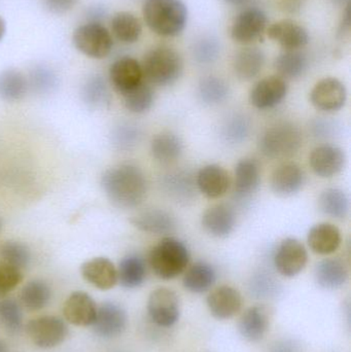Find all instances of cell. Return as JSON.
<instances>
[{
  "mask_svg": "<svg viewBox=\"0 0 351 352\" xmlns=\"http://www.w3.org/2000/svg\"><path fill=\"white\" fill-rule=\"evenodd\" d=\"M101 188L107 199L122 209L139 206L148 195V184L144 171L133 164L107 169L101 177Z\"/></svg>",
  "mask_w": 351,
  "mask_h": 352,
  "instance_id": "6da1fadb",
  "label": "cell"
},
{
  "mask_svg": "<svg viewBox=\"0 0 351 352\" xmlns=\"http://www.w3.org/2000/svg\"><path fill=\"white\" fill-rule=\"evenodd\" d=\"M142 14L146 26L160 36H177L187 26L188 8L183 0H146Z\"/></svg>",
  "mask_w": 351,
  "mask_h": 352,
  "instance_id": "7a4b0ae2",
  "label": "cell"
},
{
  "mask_svg": "<svg viewBox=\"0 0 351 352\" xmlns=\"http://www.w3.org/2000/svg\"><path fill=\"white\" fill-rule=\"evenodd\" d=\"M183 59L181 54L167 45L152 47L141 62L144 82L158 87L177 82L183 74Z\"/></svg>",
  "mask_w": 351,
  "mask_h": 352,
  "instance_id": "3957f363",
  "label": "cell"
},
{
  "mask_svg": "<svg viewBox=\"0 0 351 352\" xmlns=\"http://www.w3.org/2000/svg\"><path fill=\"white\" fill-rule=\"evenodd\" d=\"M190 263V252L181 240L165 236L148 254V264L152 272L164 280L183 274Z\"/></svg>",
  "mask_w": 351,
  "mask_h": 352,
  "instance_id": "277c9868",
  "label": "cell"
},
{
  "mask_svg": "<svg viewBox=\"0 0 351 352\" xmlns=\"http://www.w3.org/2000/svg\"><path fill=\"white\" fill-rule=\"evenodd\" d=\"M300 129L294 124L284 122L271 126L260 138L259 148L262 154L273 160L292 158L302 146Z\"/></svg>",
  "mask_w": 351,
  "mask_h": 352,
  "instance_id": "5b68a950",
  "label": "cell"
},
{
  "mask_svg": "<svg viewBox=\"0 0 351 352\" xmlns=\"http://www.w3.org/2000/svg\"><path fill=\"white\" fill-rule=\"evenodd\" d=\"M74 47L82 55L92 59H104L113 47L109 29L100 23H87L78 27L72 35Z\"/></svg>",
  "mask_w": 351,
  "mask_h": 352,
  "instance_id": "8992f818",
  "label": "cell"
},
{
  "mask_svg": "<svg viewBox=\"0 0 351 352\" xmlns=\"http://www.w3.org/2000/svg\"><path fill=\"white\" fill-rule=\"evenodd\" d=\"M26 333L33 344L39 349H54L67 338L68 327L62 318L43 316L28 322Z\"/></svg>",
  "mask_w": 351,
  "mask_h": 352,
  "instance_id": "52a82bcc",
  "label": "cell"
},
{
  "mask_svg": "<svg viewBox=\"0 0 351 352\" xmlns=\"http://www.w3.org/2000/svg\"><path fill=\"white\" fill-rule=\"evenodd\" d=\"M148 312L157 326L170 328L179 322L181 303L177 294L167 287H159L152 292L148 301Z\"/></svg>",
  "mask_w": 351,
  "mask_h": 352,
  "instance_id": "ba28073f",
  "label": "cell"
},
{
  "mask_svg": "<svg viewBox=\"0 0 351 352\" xmlns=\"http://www.w3.org/2000/svg\"><path fill=\"white\" fill-rule=\"evenodd\" d=\"M308 262V252L300 240L286 238L282 241L274 256V266L284 277L300 274Z\"/></svg>",
  "mask_w": 351,
  "mask_h": 352,
  "instance_id": "9c48e42d",
  "label": "cell"
},
{
  "mask_svg": "<svg viewBox=\"0 0 351 352\" xmlns=\"http://www.w3.org/2000/svg\"><path fill=\"white\" fill-rule=\"evenodd\" d=\"M310 100L317 111L335 113L346 105L348 91L346 85L336 78H325L313 87Z\"/></svg>",
  "mask_w": 351,
  "mask_h": 352,
  "instance_id": "30bf717a",
  "label": "cell"
},
{
  "mask_svg": "<svg viewBox=\"0 0 351 352\" xmlns=\"http://www.w3.org/2000/svg\"><path fill=\"white\" fill-rule=\"evenodd\" d=\"M268 19L260 8H251L241 12L231 27V38L241 45H249L259 39L267 30Z\"/></svg>",
  "mask_w": 351,
  "mask_h": 352,
  "instance_id": "8fae6325",
  "label": "cell"
},
{
  "mask_svg": "<svg viewBox=\"0 0 351 352\" xmlns=\"http://www.w3.org/2000/svg\"><path fill=\"white\" fill-rule=\"evenodd\" d=\"M288 91V82L282 76H267L251 89L249 101L253 107L262 111L274 109L284 100Z\"/></svg>",
  "mask_w": 351,
  "mask_h": 352,
  "instance_id": "7c38bea8",
  "label": "cell"
},
{
  "mask_svg": "<svg viewBox=\"0 0 351 352\" xmlns=\"http://www.w3.org/2000/svg\"><path fill=\"white\" fill-rule=\"evenodd\" d=\"M346 155L335 144L317 146L309 156V164L313 173L321 178H331L343 170Z\"/></svg>",
  "mask_w": 351,
  "mask_h": 352,
  "instance_id": "4fadbf2b",
  "label": "cell"
},
{
  "mask_svg": "<svg viewBox=\"0 0 351 352\" xmlns=\"http://www.w3.org/2000/svg\"><path fill=\"white\" fill-rule=\"evenodd\" d=\"M97 305L89 294L73 292L66 299L63 306L64 318L76 327L93 326L97 314Z\"/></svg>",
  "mask_w": 351,
  "mask_h": 352,
  "instance_id": "5bb4252c",
  "label": "cell"
},
{
  "mask_svg": "<svg viewBox=\"0 0 351 352\" xmlns=\"http://www.w3.org/2000/svg\"><path fill=\"white\" fill-rule=\"evenodd\" d=\"M109 78L115 90L121 95L131 91L144 82L141 64L132 57H123L113 62Z\"/></svg>",
  "mask_w": 351,
  "mask_h": 352,
  "instance_id": "9a60e30c",
  "label": "cell"
},
{
  "mask_svg": "<svg viewBox=\"0 0 351 352\" xmlns=\"http://www.w3.org/2000/svg\"><path fill=\"white\" fill-rule=\"evenodd\" d=\"M82 278L101 291L113 289L117 283V269L109 258L97 256L80 266Z\"/></svg>",
  "mask_w": 351,
  "mask_h": 352,
  "instance_id": "2e32d148",
  "label": "cell"
},
{
  "mask_svg": "<svg viewBox=\"0 0 351 352\" xmlns=\"http://www.w3.org/2000/svg\"><path fill=\"white\" fill-rule=\"evenodd\" d=\"M267 35L284 50H300L309 43L307 29L291 19H284L272 24L267 29Z\"/></svg>",
  "mask_w": 351,
  "mask_h": 352,
  "instance_id": "e0dca14e",
  "label": "cell"
},
{
  "mask_svg": "<svg viewBox=\"0 0 351 352\" xmlns=\"http://www.w3.org/2000/svg\"><path fill=\"white\" fill-rule=\"evenodd\" d=\"M208 309L216 320H229L236 316L242 307L241 294L234 287L222 285L208 295Z\"/></svg>",
  "mask_w": 351,
  "mask_h": 352,
  "instance_id": "ac0fdd59",
  "label": "cell"
},
{
  "mask_svg": "<svg viewBox=\"0 0 351 352\" xmlns=\"http://www.w3.org/2000/svg\"><path fill=\"white\" fill-rule=\"evenodd\" d=\"M127 314L123 307L111 302L102 304L97 309L95 318V332L103 338L119 336L127 327Z\"/></svg>",
  "mask_w": 351,
  "mask_h": 352,
  "instance_id": "d6986e66",
  "label": "cell"
},
{
  "mask_svg": "<svg viewBox=\"0 0 351 352\" xmlns=\"http://www.w3.org/2000/svg\"><path fill=\"white\" fill-rule=\"evenodd\" d=\"M196 186L207 198L218 199L224 196L230 188V175L220 165H206L198 171Z\"/></svg>",
  "mask_w": 351,
  "mask_h": 352,
  "instance_id": "ffe728a7",
  "label": "cell"
},
{
  "mask_svg": "<svg viewBox=\"0 0 351 352\" xmlns=\"http://www.w3.org/2000/svg\"><path fill=\"white\" fill-rule=\"evenodd\" d=\"M305 173L300 165L286 162L274 169L270 178L272 190L278 196L297 194L304 186Z\"/></svg>",
  "mask_w": 351,
  "mask_h": 352,
  "instance_id": "44dd1931",
  "label": "cell"
},
{
  "mask_svg": "<svg viewBox=\"0 0 351 352\" xmlns=\"http://www.w3.org/2000/svg\"><path fill=\"white\" fill-rule=\"evenodd\" d=\"M202 227L212 237L227 238L236 225L234 209L227 204H216L202 215Z\"/></svg>",
  "mask_w": 351,
  "mask_h": 352,
  "instance_id": "7402d4cb",
  "label": "cell"
},
{
  "mask_svg": "<svg viewBox=\"0 0 351 352\" xmlns=\"http://www.w3.org/2000/svg\"><path fill=\"white\" fill-rule=\"evenodd\" d=\"M131 223L144 233L168 235L177 228L174 217L163 209H146L132 217Z\"/></svg>",
  "mask_w": 351,
  "mask_h": 352,
  "instance_id": "603a6c76",
  "label": "cell"
},
{
  "mask_svg": "<svg viewBox=\"0 0 351 352\" xmlns=\"http://www.w3.org/2000/svg\"><path fill=\"white\" fill-rule=\"evenodd\" d=\"M269 324L268 310L264 306H251L243 312L239 320V332L245 340L259 342L267 334Z\"/></svg>",
  "mask_w": 351,
  "mask_h": 352,
  "instance_id": "cb8c5ba5",
  "label": "cell"
},
{
  "mask_svg": "<svg viewBox=\"0 0 351 352\" xmlns=\"http://www.w3.org/2000/svg\"><path fill=\"white\" fill-rule=\"evenodd\" d=\"M307 242L315 254L328 256L341 245V232L333 223H317L309 230Z\"/></svg>",
  "mask_w": 351,
  "mask_h": 352,
  "instance_id": "d4e9b609",
  "label": "cell"
},
{
  "mask_svg": "<svg viewBox=\"0 0 351 352\" xmlns=\"http://www.w3.org/2000/svg\"><path fill=\"white\" fill-rule=\"evenodd\" d=\"M261 182V169L256 159H241L234 171V192L238 199H247L258 190Z\"/></svg>",
  "mask_w": 351,
  "mask_h": 352,
  "instance_id": "484cf974",
  "label": "cell"
},
{
  "mask_svg": "<svg viewBox=\"0 0 351 352\" xmlns=\"http://www.w3.org/2000/svg\"><path fill=\"white\" fill-rule=\"evenodd\" d=\"M350 277L348 265L339 258H325L317 265L315 278L326 289H337L348 283Z\"/></svg>",
  "mask_w": 351,
  "mask_h": 352,
  "instance_id": "4316f807",
  "label": "cell"
},
{
  "mask_svg": "<svg viewBox=\"0 0 351 352\" xmlns=\"http://www.w3.org/2000/svg\"><path fill=\"white\" fill-rule=\"evenodd\" d=\"M265 62V53L259 47H243L235 55L233 69L239 80H251L262 72Z\"/></svg>",
  "mask_w": 351,
  "mask_h": 352,
  "instance_id": "83f0119b",
  "label": "cell"
},
{
  "mask_svg": "<svg viewBox=\"0 0 351 352\" xmlns=\"http://www.w3.org/2000/svg\"><path fill=\"white\" fill-rule=\"evenodd\" d=\"M152 158L161 164L175 162L183 152V142L172 132L164 131L157 134L150 144Z\"/></svg>",
  "mask_w": 351,
  "mask_h": 352,
  "instance_id": "f1b7e54d",
  "label": "cell"
},
{
  "mask_svg": "<svg viewBox=\"0 0 351 352\" xmlns=\"http://www.w3.org/2000/svg\"><path fill=\"white\" fill-rule=\"evenodd\" d=\"M162 188L177 202L188 203L193 201L195 197V182L193 176L187 171H177L165 175Z\"/></svg>",
  "mask_w": 351,
  "mask_h": 352,
  "instance_id": "f546056e",
  "label": "cell"
},
{
  "mask_svg": "<svg viewBox=\"0 0 351 352\" xmlns=\"http://www.w3.org/2000/svg\"><path fill=\"white\" fill-rule=\"evenodd\" d=\"M216 281V272L212 265L197 262L192 265L183 276V287L194 294H203L210 291Z\"/></svg>",
  "mask_w": 351,
  "mask_h": 352,
  "instance_id": "4dcf8cb0",
  "label": "cell"
},
{
  "mask_svg": "<svg viewBox=\"0 0 351 352\" xmlns=\"http://www.w3.org/2000/svg\"><path fill=\"white\" fill-rule=\"evenodd\" d=\"M146 266L144 258L137 254L123 258L117 268V283L125 289L139 287L146 280Z\"/></svg>",
  "mask_w": 351,
  "mask_h": 352,
  "instance_id": "1f68e13d",
  "label": "cell"
},
{
  "mask_svg": "<svg viewBox=\"0 0 351 352\" xmlns=\"http://www.w3.org/2000/svg\"><path fill=\"white\" fill-rule=\"evenodd\" d=\"M319 207L332 219H344L350 214V197L341 188H328L319 196Z\"/></svg>",
  "mask_w": 351,
  "mask_h": 352,
  "instance_id": "d6a6232c",
  "label": "cell"
},
{
  "mask_svg": "<svg viewBox=\"0 0 351 352\" xmlns=\"http://www.w3.org/2000/svg\"><path fill=\"white\" fill-rule=\"evenodd\" d=\"M111 30L117 41L123 43H135L142 33V24L139 19L129 12H120L111 20Z\"/></svg>",
  "mask_w": 351,
  "mask_h": 352,
  "instance_id": "836d02e7",
  "label": "cell"
},
{
  "mask_svg": "<svg viewBox=\"0 0 351 352\" xmlns=\"http://www.w3.org/2000/svg\"><path fill=\"white\" fill-rule=\"evenodd\" d=\"M308 66L306 55L300 50H284L274 61L278 76L282 78H298L304 74Z\"/></svg>",
  "mask_w": 351,
  "mask_h": 352,
  "instance_id": "e575fe53",
  "label": "cell"
},
{
  "mask_svg": "<svg viewBox=\"0 0 351 352\" xmlns=\"http://www.w3.org/2000/svg\"><path fill=\"white\" fill-rule=\"evenodd\" d=\"M52 297L49 285L41 279H33L23 287L20 302L29 311H38L47 307Z\"/></svg>",
  "mask_w": 351,
  "mask_h": 352,
  "instance_id": "d590c367",
  "label": "cell"
},
{
  "mask_svg": "<svg viewBox=\"0 0 351 352\" xmlns=\"http://www.w3.org/2000/svg\"><path fill=\"white\" fill-rule=\"evenodd\" d=\"M28 82L26 76L16 69L0 72V99L6 102L22 100L27 94Z\"/></svg>",
  "mask_w": 351,
  "mask_h": 352,
  "instance_id": "8d00e7d4",
  "label": "cell"
},
{
  "mask_svg": "<svg viewBox=\"0 0 351 352\" xmlns=\"http://www.w3.org/2000/svg\"><path fill=\"white\" fill-rule=\"evenodd\" d=\"M230 89L226 80L216 76H207L201 78L198 85L200 100L206 105H218L228 98Z\"/></svg>",
  "mask_w": 351,
  "mask_h": 352,
  "instance_id": "74e56055",
  "label": "cell"
},
{
  "mask_svg": "<svg viewBox=\"0 0 351 352\" xmlns=\"http://www.w3.org/2000/svg\"><path fill=\"white\" fill-rule=\"evenodd\" d=\"M123 96L126 109L133 113H144L150 111L154 104L155 95L152 87L146 82H142Z\"/></svg>",
  "mask_w": 351,
  "mask_h": 352,
  "instance_id": "f35d334b",
  "label": "cell"
},
{
  "mask_svg": "<svg viewBox=\"0 0 351 352\" xmlns=\"http://www.w3.org/2000/svg\"><path fill=\"white\" fill-rule=\"evenodd\" d=\"M0 262L23 270L30 264V250L22 242L8 240L0 245Z\"/></svg>",
  "mask_w": 351,
  "mask_h": 352,
  "instance_id": "ab89813d",
  "label": "cell"
},
{
  "mask_svg": "<svg viewBox=\"0 0 351 352\" xmlns=\"http://www.w3.org/2000/svg\"><path fill=\"white\" fill-rule=\"evenodd\" d=\"M251 132V121L242 113H233L222 126V135L231 144H242Z\"/></svg>",
  "mask_w": 351,
  "mask_h": 352,
  "instance_id": "60d3db41",
  "label": "cell"
},
{
  "mask_svg": "<svg viewBox=\"0 0 351 352\" xmlns=\"http://www.w3.org/2000/svg\"><path fill=\"white\" fill-rule=\"evenodd\" d=\"M0 322L8 332L16 333L23 324V312L20 304L14 299L6 298L0 301Z\"/></svg>",
  "mask_w": 351,
  "mask_h": 352,
  "instance_id": "b9f144b4",
  "label": "cell"
},
{
  "mask_svg": "<svg viewBox=\"0 0 351 352\" xmlns=\"http://www.w3.org/2000/svg\"><path fill=\"white\" fill-rule=\"evenodd\" d=\"M84 100L92 107L105 104L109 99L106 82L101 76H93L84 86Z\"/></svg>",
  "mask_w": 351,
  "mask_h": 352,
  "instance_id": "7bdbcfd3",
  "label": "cell"
},
{
  "mask_svg": "<svg viewBox=\"0 0 351 352\" xmlns=\"http://www.w3.org/2000/svg\"><path fill=\"white\" fill-rule=\"evenodd\" d=\"M220 45L218 39L212 36H204L194 45L193 55L200 64H212L220 55Z\"/></svg>",
  "mask_w": 351,
  "mask_h": 352,
  "instance_id": "ee69618b",
  "label": "cell"
},
{
  "mask_svg": "<svg viewBox=\"0 0 351 352\" xmlns=\"http://www.w3.org/2000/svg\"><path fill=\"white\" fill-rule=\"evenodd\" d=\"M22 280V270L0 262V296L1 297L14 291Z\"/></svg>",
  "mask_w": 351,
  "mask_h": 352,
  "instance_id": "f6af8a7d",
  "label": "cell"
},
{
  "mask_svg": "<svg viewBox=\"0 0 351 352\" xmlns=\"http://www.w3.org/2000/svg\"><path fill=\"white\" fill-rule=\"evenodd\" d=\"M115 138L117 146L122 148H130L137 144L140 138V132L136 126L126 124L117 130Z\"/></svg>",
  "mask_w": 351,
  "mask_h": 352,
  "instance_id": "bcb514c9",
  "label": "cell"
},
{
  "mask_svg": "<svg viewBox=\"0 0 351 352\" xmlns=\"http://www.w3.org/2000/svg\"><path fill=\"white\" fill-rule=\"evenodd\" d=\"M32 80L33 84L39 90H49L55 84V76L45 68H39L33 72Z\"/></svg>",
  "mask_w": 351,
  "mask_h": 352,
  "instance_id": "7dc6e473",
  "label": "cell"
},
{
  "mask_svg": "<svg viewBox=\"0 0 351 352\" xmlns=\"http://www.w3.org/2000/svg\"><path fill=\"white\" fill-rule=\"evenodd\" d=\"M80 0H43V6L53 14H61L71 10Z\"/></svg>",
  "mask_w": 351,
  "mask_h": 352,
  "instance_id": "c3c4849f",
  "label": "cell"
},
{
  "mask_svg": "<svg viewBox=\"0 0 351 352\" xmlns=\"http://www.w3.org/2000/svg\"><path fill=\"white\" fill-rule=\"evenodd\" d=\"M274 2L282 12L288 14H295L300 12L306 0H274Z\"/></svg>",
  "mask_w": 351,
  "mask_h": 352,
  "instance_id": "681fc988",
  "label": "cell"
},
{
  "mask_svg": "<svg viewBox=\"0 0 351 352\" xmlns=\"http://www.w3.org/2000/svg\"><path fill=\"white\" fill-rule=\"evenodd\" d=\"M333 125L328 121H317L313 125V134L319 138H327L331 136Z\"/></svg>",
  "mask_w": 351,
  "mask_h": 352,
  "instance_id": "f907efd6",
  "label": "cell"
},
{
  "mask_svg": "<svg viewBox=\"0 0 351 352\" xmlns=\"http://www.w3.org/2000/svg\"><path fill=\"white\" fill-rule=\"evenodd\" d=\"M350 4H348V6H346L343 18H342L341 23H340L339 25V29H338V36L341 37V38L348 36V35L350 34Z\"/></svg>",
  "mask_w": 351,
  "mask_h": 352,
  "instance_id": "816d5d0a",
  "label": "cell"
},
{
  "mask_svg": "<svg viewBox=\"0 0 351 352\" xmlns=\"http://www.w3.org/2000/svg\"><path fill=\"white\" fill-rule=\"evenodd\" d=\"M270 352H299L298 349H297L296 345L294 343L288 342V341H286V342L280 343V344L276 345L273 349H272Z\"/></svg>",
  "mask_w": 351,
  "mask_h": 352,
  "instance_id": "f5cc1de1",
  "label": "cell"
},
{
  "mask_svg": "<svg viewBox=\"0 0 351 352\" xmlns=\"http://www.w3.org/2000/svg\"><path fill=\"white\" fill-rule=\"evenodd\" d=\"M225 3L229 4V6H238L245 4L247 0H222Z\"/></svg>",
  "mask_w": 351,
  "mask_h": 352,
  "instance_id": "db71d44e",
  "label": "cell"
},
{
  "mask_svg": "<svg viewBox=\"0 0 351 352\" xmlns=\"http://www.w3.org/2000/svg\"><path fill=\"white\" fill-rule=\"evenodd\" d=\"M6 32V24L5 21L3 20V18L0 16V41L3 38L4 34Z\"/></svg>",
  "mask_w": 351,
  "mask_h": 352,
  "instance_id": "11a10c76",
  "label": "cell"
},
{
  "mask_svg": "<svg viewBox=\"0 0 351 352\" xmlns=\"http://www.w3.org/2000/svg\"><path fill=\"white\" fill-rule=\"evenodd\" d=\"M334 6H348V4H350V0H330Z\"/></svg>",
  "mask_w": 351,
  "mask_h": 352,
  "instance_id": "9f6ffc18",
  "label": "cell"
},
{
  "mask_svg": "<svg viewBox=\"0 0 351 352\" xmlns=\"http://www.w3.org/2000/svg\"><path fill=\"white\" fill-rule=\"evenodd\" d=\"M0 352H10L8 351V345L2 340H0Z\"/></svg>",
  "mask_w": 351,
  "mask_h": 352,
  "instance_id": "6f0895ef",
  "label": "cell"
},
{
  "mask_svg": "<svg viewBox=\"0 0 351 352\" xmlns=\"http://www.w3.org/2000/svg\"><path fill=\"white\" fill-rule=\"evenodd\" d=\"M2 230V221L0 219V232H1Z\"/></svg>",
  "mask_w": 351,
  "mask_h": 352,
  "instance_id": "680465c9",
  "label": "cell"
}]
</instances>
